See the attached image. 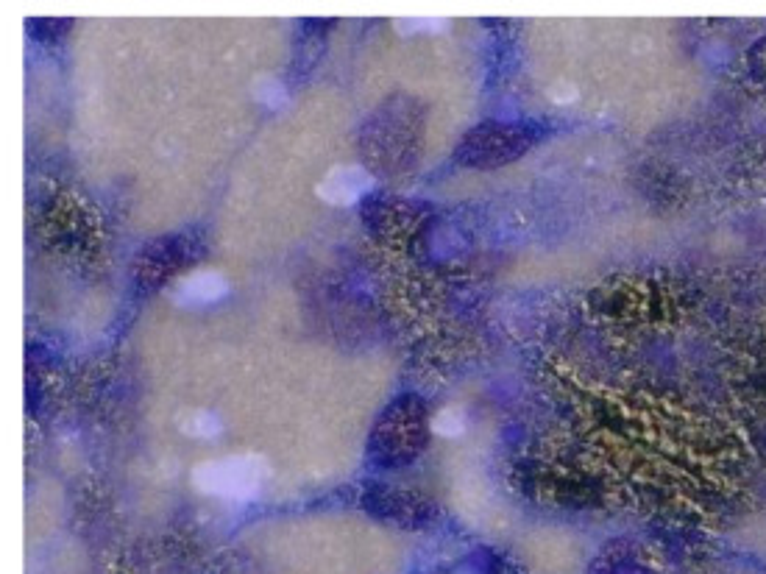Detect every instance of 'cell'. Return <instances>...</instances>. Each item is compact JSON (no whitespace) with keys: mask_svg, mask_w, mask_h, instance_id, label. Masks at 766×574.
Listing matches in <instances>:
<instances>
[{"mask_svg":"<svg viewBox=\"0 0 766 574\" xmlns=\"http://www.w3.org/2000/svg\"><path fill=\"white\" fill-rule=\"evenodd\" d=\"M198 483L204 491L223 496H246L257 491V466L254 460H221V463H204L198 471Z\"/></svg>","mask_w":766,"mask_h":574,"instance_id":"obj_1","label":"cell"},{"mask_svg":"<svg viewBox=\"0 0 766 574\" xmlns=\"http://www.w3.org/2000/svg\"><path fill=\"white\" fill-rule=\"evenodd\" d=\"M365 184H368V179H365L360 170H338V173H332L329 182L324 184V196L329 198V201H354V198L365 190Z\"/></svg>","mask_w":766,"mask_h":574,"instance_id":"obj_2","label":"cell"},{"mask_svg":"<svg viewBox=\"0 0 766 574\" xmlns=\"http://www.w3.org/2000/svg\"><path fill=\"white\" fill-rule=\"evenodd\" d=\"M223 282L218 279L215 274H195L193 279H187L182 287V296L184 301H190V304H195V301H201V304H207V301H212L218 293H223Z\"/></svg>","mask_w":766,"mask_h":574,"instance_id":"obj_3","label":"cell"}]
</instances>
